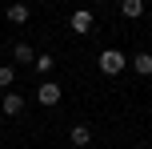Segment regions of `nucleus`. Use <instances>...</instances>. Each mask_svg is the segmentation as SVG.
<instances>
[{
  "instance_id": "obj_1",
  "label": "nucleus",
  "mask_w": 152,
  "mask_h": 149,
  "mask_svg": "<svg viewBox=\"0 0 152 149\" xmlns=\"http://www.w3.org/2000/svg\"><path fill=\"white\" fill-rule=\"evenodd\" d=\"M96 69L104 73V77H120V73L128 69V56H124L120 48H104V53L96 56Z\"/></svg>"
},
{
  "instance_id": "obj_2",
  "label": "nucleus",
  "mask_w": 152,
  "mask_h": 149,
  "mask_svg": "<svg viewBox=\"0 0 152 149\" xmlns=\"http://www.w3.org/2000/svg\"><path fill=\"white\" fill-rule=\"evenodd\" d=\"M60 97H64V89L56 85V81H40V89H36V101L40 105H60Z\"/></svg>"
},
{
  "instance_id": "obj_3",
  "label": "nucleus",
  "mask_w": 152,
  "mask_h": 149,
  "mask_svg": "<svg viewBox=\"0 0 152 149\" xmlns=\"http://www.w3.org/2000/svg\"><path fill=\"white\" fill-rule=\"evenodd\" d=\"M24 105H28V101H24L20 93H4V101H0V113H4V117H20V113H24Z\"/></svg>"
},
{
  "instance_id": "obj_4",
  "label": "nucleus",
  "mask_w": 152,
  "mask_h": 149,
  "mask_svg": "<svg viewBox=\"0 0 152 149\" xmlns=\"http://www.w3.org/2000/svg\"><path fill=\"white\" fill-rule=\"evenodd\" d=\"M92 20H96V16H92L88 8H76V12L68 16V24H72V32H80V36H84V32H92Z\"/></svg>"
},
{
  "instance_id": "obj_5",
  "label": "nucleus",
  "mask_w": 152,
  "mask_h": 149,
  "mask_svg": "<svg viewBox=\"0 0 152 149\" xmlns=\"http://www.w3.org/2000/svg\"><path fill=\"white\" fill-rule=\"evenodd\" d=\"M12 61L16 64H36V48H32L28 40H16L12 44Z\"/></svg>"
},
{
  "instance_id": "obj_6",
  "label": "nucleus",
  "mask_w": 152,
  "mask_h": 149,
  "mask_svg": "<svg viewBox=\"0 0 152 149\" xmlns=\"http://www.w3.org/2000/svg\"><path fill=\"white\" fill-rule=\"evenodd\" d=\"M4 16H8L12 24H28V20H32V8L24 4V0H16V4H8V12H4Z\"/></svg>"
},
{
  "instance_id": "obj_7",
  "label": "nucleus",
  "mask_w": 152,
  "mask_h": 149,
  "mask_svg": "<svg viewBox=\"0 0 152 149\" xmlns=\"http://www.w3.org/2000/svg\"><path fill=\"white\" fill-rule=\"evenodd\" d=\"M68 141H72L76 149H88V145H92V129H88V125H72Z\"/></svg>"
},
{
  "instance_id": "obj_8",
  "label": "nucleus",
  "mask_w": 152,
  "mask_h": 149,
  "mask_svg": "<svg viewBox=\"0 0 152 149\" xmlns=\"http://www.w3.org/2000/svg\"><path fill=\"white\" fill-rule=\"evenodd\" d=\"M132 73L136 77H152V53H136L132 56Z\"/></svg>"
},
{
  "instance_id": "obj_9",
  "label": "nucleus",
  "mask_w": 152,
  "mask_h": 149,
  "mask_svg": "<svg viewBox=\"0 0 152 149\" xmlns=\"http://www.w3.org/2000/svg\"><path fill=\"white\" fill-rule=\"evenodd\" d=\"M120 12L128 16V20H140V16H144V0H120Z\"/></svg>"
},
{
  "instance_id": "obj_10",
  "label": "nucleus",
  "mask_w": 152,
  "mask_h": 149,
  "mask_svg": "<svg viewBox=\"0 0 152 149\" xmlns=\"http://www.w3.org/2000/svg\"><path fill=\"white\" fill-rule=\"evenodd\" d=\"M12 81H16V69L12 64H0V89H4V93L12 89Z\"/></svg>"
},
{
  "instance_id": "obj_11",
  "label": "nucleus",
  "mask_w": 152,
  "mask_h": 149,
  "mask_svg": "<svg viewBox=\"0 0 152 149\" xmlns=\"http://www.w3.org/2000/svg\"><path fill=\"white\" fill-rule=\"evenodd\" d=\"M36 73H52V56H48V53L36 56Z\"/></svg>"
},
{
  "instance_id": "obj_12",
  "label": "nucleus",
  "mask_w": 152,
  "mask_h": 149,
  "mask_svg": "<svg viewBox=\"0 0 152 149\" xmlns=\"http://www.w3.org/2000/svg\"><path fill=\"white\" fill-rule=\"evenodd\" d=\"M92 4H108V0H92Z\"/></svg>"
}]
</instances>
